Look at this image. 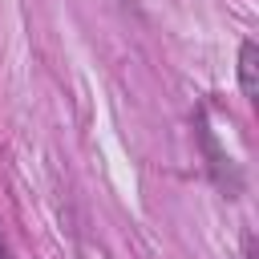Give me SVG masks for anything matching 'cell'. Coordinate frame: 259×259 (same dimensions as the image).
Listing matches in <instances>:
<instances>
[{
	"instance_id": "3",
	"label": "cell",
	"mask_w": 259,
	"mask_h": 259,
	"mask_svg": "<svg viewBox=\"0 0 259 259\" xmlns=\"http://www.w3.org/2000/svg\"><path fill=\"white\" fill-rule=\"evenodd\" d=\"M0 259H12V255H8V243H4V235H0Z\"/></svg>"
},
{
	"instance_id": "2",
	"label": "cell",
	"mask_w": 259,
	"mask_h": 259,
	"mask_svg": "<svg viewBox=\"0 0 259 259\" xmlns=\"http://www.w3.org/2000/svg\"><path fill=\"white\" fill-rule=\"evenodd\" d=\"M239 89H243L247 101L259 97V45L255 40L239 45Z\"/></svg>"
},
{
	"instance_id": "1",
	"label": "cell",
	"mask_w": 259,
	"mask_h": 259,
	"mask_svg": "<svg viewBox=\"0 0 259 259\" xmlns=\"http://www.w3.org/2000/svg\"><path fill=\"white\" fill-rule=\"evenodd\" d=\"M202 150L210 154V174H214V182L227 190V198H235V194H239V174H235L231 158H227V154L214 146V134H210L206 125H202Z\"/></svg>"
}]
</instances>
